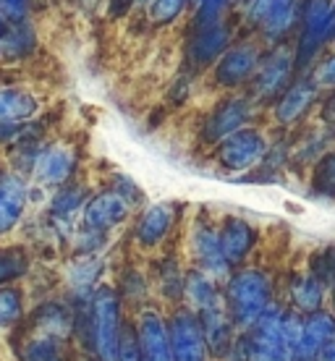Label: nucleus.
<instances>
[{
	"label": "nucleus",
	"mask_w": 335,
	"mask_h": 361,
	"mask_svg": "<svg viewBox=\"0 0 335 361\" xmlns=\"http://www.w3.org/2000/svg\"><path fill=\"white\" fill-rule=\"evenodd\" d=\"M32 47H35V32L27 24L8 27L6 35L0 37V50L8 55H27L32 53Z\"/></svg>",
	"instance_id": "nucleus-30"
},
{
	"label": "nucleus",
	"mask_w": 335,
	"mask_h": 361,
	"mask_svg": "<svg viewBox=\"0 0 335 361\" xmlns=\"http://www.w3.org/2000/svg\"><path fill=\"white\" fill-rule=\"evenodd\" d=\"M312 191L319 197L335 199V152H327L319 157L312 173Z\"/></svg>",
	"instance_id": "nucleus-29"
},
{
	"label": "nucleus",
	"mask_w": 335,
	"mask_h": 361,
	"mask_svg": "<svg viewBox=\"0 0 335 361\" xmlns=\"http://www.w3.org/2000/svg\"><path fill=\"white\" fill-rule=\"evenodd\" d=\"M168 338H171L173 361H205L207 359V341L202 330L200 314L191 309L176 312L168 325Z\"/></svg>",
	"instance_id": "nucleus-4"
},
{
	"label": "nucleus",
	"mask_w": 335,
	"mask_h": 361,
	"mask_svg": "<svg viewBox=\"0 0 335 361\" xmlns=\"http://www.w3.org/2000/svg\"><path fill=\"white\" fill-rule=\"evenodd\" d=\"M246 361H291V351L283 338V312L278 307H267L262 317L249 327L244 341Z\"/></svg>",
	"instance_id": "nucleus-3"
},
{
	"label": "nucleus",
	"mask_w": 335,
	"mask_h": 361,
	"mask_svg": "<svg viewBox=\"0 0 335 361\" xmlns=\"http://www.w3.org/2000/svg\"><path fill=\"white\" fill-rule=\"evenodd\" d=\"M183 290H186V298L191 301L194 314H205V312L223 307V298L218 293L215 280L207 278L205 272H189L186 280H183Z\"/></svg>",
	"instance_id": "nucleus-23"
},
{
	"label": "nucleus",
	"mask_w": 335,
	"mask_h": 361,
	"mask_svg": "<svg viewBox=\"0 0 335 361\" xmlns=\"http://www.w3.org/2000/svg\"><path fill=\"white\" fill-rule=\"evenodd\" d=\"M231 0H200V11H197V27H207L220 21V13Z\"/></svg>",
	"instance_id": "nucleus-34"
},
{
	"label": "nucleus",
	"mask_w": 335,
	"mask_h": 361,
	"mask_svg": "<svg viewBox=\"0 0 335 361\" xmlns=\"http://www.w3.org/2000/svg\"><path fill=\"white\" fill-rule=\"evenodd\" d=\"M13 356L16 361H68V341L27 330L13 338Z\"/></svg>",
	"instance_id": "nucleus-11"
},
{
	"label": "nucleus",
	"mask_w": 335,
	"mask_h": 361,
	"mask_svg": "<svg viewBox=\"0 0 335 361\" xmlns=\"http://www.w3.org/2000/svg\"><path fill=\"white\" fill-rule=\"evenodd\" d=\"M73 325H76V314L66 304H61V301H45V304H39L35 309L32 319H29V330L55 335V338H63V341H68Z\"/></svg>",
	"instance_id": "nucleus-19"
},
{
	"label": "nucleus",
	"mask_w": 335,
	"mask_h": 361,
	"mask_svg": "<svg viewBox=\"0 0 335 361\" xmlns=\"http://www.w3.org/2000/svg\"><path fill=\"white\" fill-rule=\"evenodd\" d=\"M260 63V50L254 45H236L223 53L218 68H215V79L223 87H238L246 79H252Z\"/></svg>",
	"instance_id": "nucleus-16"
},
{
	"label": "nucleus",
	"mask_w": 335,
	"mask_h": 361,
	"mask_svg": "<svg viewBox=\"0 0 335 361\" xmlns=\"http://www.w3.org/2000/svg\"><path fill=\"white\" fill-rule=\"evenodd\" d=\"M87 319H90V343L97 361H116L121 333H123L121 298L116 288L100 286L97 290H92Z\"/></svg>",
	"instance_id": "nucleus-1"
},
{
	"label": "nucleus",
	"mask_w": 335,
	"mask_h": 361,
	"mask_svg": "<svg viewBox=\"0 0 335 361\" xmlns=\"http://www.w3.org/2000/svg\"><path fill=\"white\" fill-rule=\"evenodd\" d=\"M84 199H87V191L84 186H76V183H66L58 189L53 199H50V215L55 220H66V217H71L76 209L84 204Z\"/></svg>",
	"instance_id": "nucleus-27"
},
{
	"label": "nucleus",
	"mask_w": 335,
	"mask_h": 361,
	"mask_svg": "<svg viewBox=\"0 0 335 361\" xmlns=\"http://www.w3.org/2000/svg\"><path fill=\"white\" fill-rule=\"evenodd\" d=\"M126 3H142V0H126Z\"/></svg>",
	"instance_id": "nucleus-40"
},
{
	"label": "nucleus",
	"mask_w": 335,
	"mask_h": 361,
	"mask_svg": "<svg viewBox=\"0 0 335 361\" xmlns=\"http://www.w3.org/2000/svg\"><path fill=\"white\" fill-rule=\"evenodd\" d=\"M322 116H325L327 123H335V94L325 102V108H322Z\"/></svg>",
	"instance_id": "nucleus-37"
},
{
	"label": "nucleus",
	"mask_w": 335,
	"mask_h": 361,
	"mask_svg": "<svg viewBox=\"0 0 335 361\" xmlns=\"http://www.w3.org/2000/svg\"><path fill=\"white\" fill-rule=\"evenodd\" d=\"M131 212V204L118 191H100L84 204V228L108 233L110 228L121 226Z\"/></svg>",
	"instance_id": "nucleus-9"
},
{
	"label": "nucleus",
	"mask_w": 335,
	"mask_h": 361,
	"mask_svg": "<svg viewBox=\"0 0 335 361\" xmlns=\"http://www.w3.org/2000/svg\"><path fill=\"white\" fill-rule=\"evenodd\" d=\"M191 249H194V257L200 259V267L207 278H223L228 272V264L223 259V252H220V241H218V231L209 226H197L194 233H191Z\"/></svg>",
	"instance_id": "nucleus-17"
},
{
	"label": "nucleus",
	"mask_w": 335,
	"mask_h": 361,
	"mask_svg": "<svg viewBox=\"0 0 335 361\" xmlns=\"http://www.w3.org/2000/svg\"><path fill=\"white\" fill-rule=\"evenodd\" d=\"M29 270H32V259H29V252L24 246H0V288L3 286H16Z\"/></svg>",
	"instance_id": "nucleus-24"
},
{
	"label": "nucleus",
	"mask_w": 335,
	"mask_h": 361,
	"mask_svg": "<svg viewBox=\"0 0 335 361\" xmlns=\"http://www.w3.org/2000/svg\"><path fill=\"white\" fill-rule=\"evenodd\" d=\"M317 361H335V338H330V341H327L325 348L319 351Z\"/></svg>",
	"instance_id": "nucleus-36"
},
{
	"label": "nucleus",
	"mask_w": 335,
	"mask_h": 361,
	"mask_svg": "<svg viewBox=\"0 0 335 361\" xmlns=\"http://www.w3.org/2000/svg\"><path fill=\"white\" fill-rule=\"evenodd\" d=\"M116 361H145V356H142V348H139V341H136L134 327L123 325V333H121V343H118V359Z\"/></svg>",
	"instance_id": "nucleus-33"
},
{
	"label": "nucleus",
	"mask_w": 335,
	"mask_h": 361,
	"mask_svg": "<svg viewBox=\"0 0 335 361\" xmlns=\"http://www.w3.org/2000/svg\"><path fill=\"white\" fill-rule=\"evenodd\" d=\"M293 73V55L288 47H278L270 53L262 63H257L254 71V97L257 99H272L275 94L286 92L288 79Z\"/></svg>",
	"instance_id": "nucleus-6"
},
{
	"label": "nucleus",
	"mask_w": 335,
	"mask_h": 361,
	"mask_svg": "<svg viewBox=\"0 0 335 361\" xmlns=\"http://www.w3.org/2000/svg\"><path fill=\"white\" fill-rule=\"evenodd\" d=\"M73 171H76V152L68 145H47L39 149L35 160V173L37 183L50 186V189H61L71 180Z\"/></svg>",
	"instance_id": "nucleus-7"
},
{
	"label": "nucleus",
	"mask_w": 335,
	"mask_h": 361,
	"mask_svg": "<svg viewBox=\"0 0 335 361\" xmlns=\"http://www.w3.org/2000/svg\"><path fill=\"white\" fill-rule=\"evenodd\" d=\"M228 314L238 327H249L262 317V312L272 304V283L262 270H246L236 272L228 280Z\"/></svg>",
	"instance_id": "nucleus-2"
},
{
	"label": "nucleus",
	"mask_w": 335,
	"mask_h": 361,
	"mask_svg": "<svg viewBox=\"0 0 335 361\" xmlns=\"http://www.w3.org/2000/svg\"><path fill=\"white\" fill-rule=\"evenodd\" d=\"M228 42H231V29L226 24H207V27H197L194 29V37L189 42V55L194 63H209L215 61L218 55H223L228 50Z\"/></svg>",
	"instance_id": "nucleus-18"
},
{
	"label": "nucleus",
	"mask_w": 335,
	"mask_h": 361,
	"mask_svg": "<svg viewBox=\"0 0 335 361\" xmlns=\"http://www.w3.org/2000/svg\"><path fill=\"white\" fill-rule=\"evenodd\" d=\"M312 82L317 84V90H335V55L319 66L317 73L312 76Z\"/></svg>",
	"instance_id": "nucleus-35"
},
{
	"label": "nucleus",
	"mask_w": 335,
	"mask_h": 361,
	"mask_svg": "<svg viewBox=\"0 0 335 361\" xmlns=\"http://www.w3.org/2000/svg\"><path fill=\"white\" fill-rule=\"evenodd\" d=\"M322 296H325V288H322V280L309 275V278H299L293 286H291V298L293 304L301 309V312H319L322 307Z\"/></svg>",
	"instance_id": "nucleus-25"
},
{
	"label": "nucleus",
	"mask_w": 335,
	"mask_h": 361,
	"mask_svg": "<svg viewBox=\"0 0 335 361\" xmlns=\"http://www.w3.org/2000/svg\"><path fill=\"white\" fill-rule=\"evenodd\" d=\"M173 220H176V212H173L171 204H152L147 207L136 223V241L142 246H157L165 235L171 233Z\"/></svg>",
	"instance_id": "nucleus-22"
},
{
	"label": "nucleus",
	"mask_w": 335,
	"mask_h": 361,
	"mask_svg": "<svg viewBox=\"0 0 335 361\" xmlns=\"http://www.w3.org/2000/svg\"><path fill=\"white\" fill-rule=\"evenodd\" d=\"M317 92H319L317 84L312 82V79H299V82H293L291 87H286L281 102H278V110H275L278 121L286 123V126L301 121L304 113L312 108V102L317 99Z\"/></svg>",
	"instance_id": "nucleus-20"
},
{
	"label": "nucleus",
	"mask_w": 335,
	"mask_h": 361,
	"mask_svg": "<svg viewBox=\"0 0 335 361\" xmlns=\"http://www.w3.org/2000/svg\"><path fill=\"white\" fill-rule=\"evenodd\" d=\"M136 341H139V348H142V356L145 361H173L171 353V338H168V327H165V319L157 312L147 309L139 314V322L134 327Z\"/></svg>",
	"instance_id": "nucleus-10"
},
{
	"label": "nucleus",
	"mask_w": 335,
	"mask_h": 361,
	"mask_svg": "<svg viewBox=\"0 0 335 361\" xmlns=\"http://www.w3.org/2000/svg\"><path fill=\"white\" fill-rule=\"evenodd\" d=\"M333 312H335V290H333Z\"/></svg>",
	"instance_id": "nucleus-39"
},
{
	"label": "nucleus",
	"mask_w": 335,
	"mask_h": 361,
	"mask_svg": "<svg viewBox=\"0 0 335 361\" xmlns=\"http://www.w3.org/2000/svg\"><path fill=\"white\" fill-rule=\"evenodd\" d=\"M296 11H299L296 0H252L249 21L262 29L267 39H281L283 35H288Z\"/></svg>",
	"instance_id": "nucleus-8"
},
{
	"label": "nucleus",
	"mask_w": 335,
	"mask_h": 361,
	"mask_svg": "<svg viewBox=\"0 0 335 361\" xmlns=\"http://www.w3.org/2000/svg\"><path fill=\"white\" fill-rule=\"evenodd\" d=\"M6 29H8V27H6V21H3V18H0V37L6 35Z\"/></svg>",
	"instance_id": "nucleus-38"
},
{
	"label": "nucleus",
	"mask_w": 335,
	"mask_h": 361,
	"mask_svg": "<svg viewBox=\"0 0 335 361\" xmlns=\"http://www.w3.org/2000/svg\"><path fill=\"white\" fill-rule=\"evenodd\" d=\"M27 199V186H24L21 176L0 171V235H8L21 223Z\"/></svg>",
	"instance_id": "nucleus-14"
},
{
	"label": "nucleus",
	"mask_w": 335,
	"mask_h": 361,
	"mask_svg": "<svg viewBox=\"0 0 335 361\" xmlns=\"http://www.w3.org/2000/svg\"><path fill=\"white\" fill-rule=\"evenodd\" d=\"M102 262L97 257H84L73 264L71 270V286L76 288V293L82 298H90L92 290H95V280L100 278Z\"/></svg>",
	"instance_id": "nucleus-28"
},
{
	"label": "nucleus",
	"mask_w": 335,
	"mask_h": 361,
	"mask_svg": "<svg viewBox=\"0 0 335 361\" xmlns=\"http://www.w3.org/2000/svg\"><path fill=\"white\" fill-rule=\"evenodd\" d=\"M29 16V0H0V18L6 21V27L24 24Z\"/></svg>",
	"instance_id": "nucleus-32"
},
{
	"label": "nucleus",
	"mask_w": 335,
	"mask_h": 361,
	"mask_svg": "<svg viewBox=\"0 0 335 361\" xmlns=\"http://www.w3.org/2000/svg\"><path fill=\"white\" fill-rule=\"evenodd\" d=\"M24 296L16 286H3L0 288V327L16 330L24 322Z\"/></svg>",
	"instance_id": "nucleus-26"
},
{
	"label": "nucleus",
	"mask_w": 335,
	"mask_h": 361,
	"mask_svg": "<svg viewBox=\"0 0 335 361\" xmlns=\"http://www.w3.org/2000/svg\"><path fill=\"white\" fill-rule=\"evenodd\" d=\"M186 8V0H152L150 3V16L154 24H171L181 16Z\"/></svg>",
	"instance_id": "nucleus-31"
},
{
	"label": "nucleus",
	"mask_w": 335,
	"mask_h": 361,
	"mask_svg": "<svg viewBox=\"0 0 335 361\" xmlns=\"http://www.w3.org/2000/svg\"><path fill=\"white\" fill-rule=\"evenodd\" d=\"M264 152L267 142L257 128H238L220 142L218 160L228 171H249L260 160H264Z\"/></svg>",
	"instance_id": "nucleus-5"
},
{
	"label": "nucleus",
	"mask_w": 335,
	"mask_h": 361,
	"mask_svg": "<svg viewBox=\"0 0 335 361\" xmlns=\"http://www.w3.org/2000/svg\"><path fill=\"white\" fill-rule=\"evenodd\" d=\"M218 241H220V252H223V259H226L228 267L233 264H241L249 257V252L257 244V231H254L252 223H246L244 217H228L223 228L218 231Z\"/></svg>",
	"instance_id": "nucleus-15"
},
{
	"label": "nucleus",
	"mask_w": 335,
	"mask_h": 361,
	"mask_svg": "<svg viewBox=\"0 0 335 361\" xmlns=\"http://www.w3.org/2000/svg\"><path fill=\"white\" fill-rule=\"evenodd\" d=\"M252 113V102L244 97H231L223 105L209 113L207 123H205V142H223L226 136H231L233 131L244 128L246 118Z\"/></svg>",
	"instance_id": "nucleus-13"
},
{
	"label": "nucleus",
	"mask_w": 335,
	"mask_h": 361,
	"mask_svg": "<svg viewBox=\"0 0 335 361\" xmlns=\"http://www.w3.org/2000/svg\"><path fill=\"white\" fill-rule=\"evenodd\" d=\"M37 113H39V99L29 90H21V87L0 90V123L24 126Z\"/></svg>",
	"instance_id": "nucleus-21"
},
{
	"label": "nucleus",
	"mask_w": 335,
	"mask_h": 361,
	"mask_svg": "<svg viewBox=\"0 0 335 361\" xmlns=\"http://www.w3.org/2000/svg\"><path fill=\"white\" fill-rule=\"evenodd\" d=\"M330 338H335V317L325 312H312L307 319H301L293 361H317L319 351L325 348Z\"/></svg>",
	"instance_id": "nucleus-12"
}]
</instances>
